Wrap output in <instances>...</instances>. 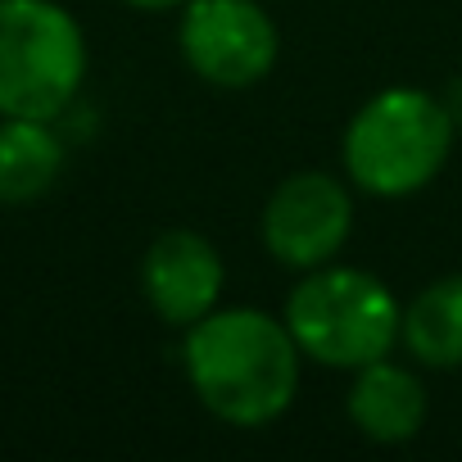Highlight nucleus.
I'll list each match as a JSON object with an SVG mask.
<instances>
[{"instance_id": "1", "label": "nucleus", "mask_w": 462, "mask_h": 462, "mask_svg": "<svg viewBox=\"0 0 462 462\" xmlns=\"http://www.w3.org/2000/svg\"><path fill=\"white\" fill-rule=\"evenodd\" d=\"M195 399L226 426H268L300 390V345L263 309H213L186 327L181 345Z\"/></svg>"}, {"instance_id": "2", "label": "nucleus", "mask_w": 462, "mask_h": 462, "mask_svg": "<svg viewBox=\"0 0 462 462\" xmlns=\"http://www.w3.org/2000/svg\"><path fill=\"white\" fill-rule=\"evenodd\" d=\"M453 132V114L435 96L417 87H390L349 118L340 159L358 190L403 199L439 177Z\"/></svg>"}, {"instance_id": "3", "label": "nucleus", "mask_w": 462, "mask_h": 462, "mask_svg": "<svg viewBox=\"0 0 462 462\" xmlns=\"http://www.w3.org/2000/svg\"><path fill=\"white\" fill-rule=\"evenodd\" d=\"M399 318L403 309L363 268H309V277L291 291L286 300V327L300 345L322 367H345L358 372L376 358H385L399 340Z\"/></svg>"}, {"instance_id": "4", "label": "nucleus", "mask_w": 462, "mask_h": 462, "mask_svg": "<svg viewBox=\"0 0 462 462\" xmlns=\"http://www.w3.org/2000/svg\"><path fill=\"white\" fill-rule=\"evenodd\" d=\"M87 78L78 19L55 0H0V118H60Z\"/></svg>"}, {"instance_id": "5", "label": "nucleus", "mask_w": 462, "mask_h": 462, "mask_svg": "<svg viewBox=\"0 0 462 462\" xmlns=\"http://www.w3.org/2000/svg\"><path fill=\"white\" fill-rule=\"evenodd\" d=\"M177 46L195 78L226 91L263 82L282 51L259 0H186Z\"/></svg>"}, {"instance_id": "6", "label": "nucleus", "mask_w": 462, "mask_h": 462, "mask_svg": "<svg viewBox=\"0 0 462 462\" xmlns=\"http://www.w3.org/2000/svg\"><path fill=\"white\" fill-rule=\"evenodd\" d=\"M354 231V199L345 181L331 172H295L286 177L263 208V245L286 268H322L331 263Z\"/></svg>"}, {"instance_id": "7", "label": "nucleus", "mask_w": 462, "mask_h": 462, "mask_svg": "<svg viewBox=\"0 0 462 462\" xmlns=\"http://www.w3.org/2000/svg\"><path fill=\"white\" fill-rule=\"evenodd\" d=\"M141 291L145 304L168 327H190L217 309L222 295V259L208 236L186 226L159 231L141 259Z\"/></svg>"}, {"instance_id": "8", "label": "nucleus", "mask_w": 462, "mask_h": 462, "mask_svg": "<svg viewBox=\"0 0 462 462\" xmlns=\"http://www.w3.org/2000/svg\"><path fill=\"white\" fill-rule=\"evenodd\" d=\"M349 421L358 426V435H367L376 444H403L426 421V385L417 381V372H408L390 358H376V363L358 367V376H354Z\"/></svg>"}, {"instance_id": "9", "label": "nucleus", "mask_w": 462, "mask_h": 462, "mask_svg": "<svg viewBox=\"0 0 462 462\" xmlns=\"http://www.w3.org/2000/svg\"><path fill=\"white\" fill-rule=\"evenodd\" d=\"M64 172V141L42 118H0V204H32Z\"/></svg>"}, {"instance_id": "10", "label": "nucleus", "mask_w": 462, "mask_h": 462, "mask_svg": "<svg viewBox=\"0 0 462 462\" xmlns=\"http://www.w3.org/2000/svg\"><path fill=\"white\" fill-rule=\"evenodd\" d=\"M399 340L426 367H462V277L426 286L403 309Z\"/></svg>"}, {"instance_id": "11", "label": "nucleus", "mask_w": 462, "mask_h": 462, "mask_svg": "<svg viewBox=\"0 0 462 462\" xmlns=\"http://www.w3.org/2000/svg\"><path fill=\"white\" fill-rule=\"evenodd\" d=\"M123 5H132V10H150V14H159V10H177V5H186V0H123Z\"/></svg>"}]
</instances>
